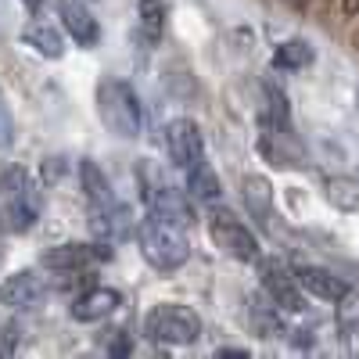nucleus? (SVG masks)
Segmentation results:
<instances>
[{
  "mask_svg": "<svg viewBox=\"0 0 359 359\" xmlns=\"http://www.w3.org/2000/svg\"><path fill=\"white\" fill-rule=\"evenodd\" d=\"M97 118L101 126L123 140H133L144 126V111H140V97L126 79L104 76L97 83Z\"/></svg>",
  "mask_w": 359,
  "mask_h": 359,
  "instance_id": "obj_1",
  "label": "nucleus"
},
{
  "mask_svg": "<svg viewBox=\"0 0 359 359\" xmlns=\"http://www.w3.org/2000/svg\"><path fill=\"white\" fill-rule=\"evenodd\" d=\"M137 241H140L144 259L151 262L155 269H162V273H172V269H180V266L191 259V241H187L184 226L165 223V219H158V216L140 219Z\"/></svg>",
  "mask_w": 359,
  "mask_h": 359,
  "instance_id": "obj_2",
  "label": "nucleus"
},
{
  "mask_svg": "<svg viewBox=\"0 0 359 359\" xmlns=\"http://www.w3.org/2000/svg\"><path fill=\"white\" fill-rule=\"evenodd\" d=\"M144 334L158 345H194L201 338V316L180 302H162L144 316Z\"/></svg>",
  "mask_w": 359,
  "mask_h": 359,
  "instance_id": "obj_3",
  "label": "nucleus"
},
{
  "mask_svg": "<svg viewBox=\"0 0 359 359\" xmlns=\"http://www.w3.org/2000/svg\"><path fill=\"white\" fill-rule=\"evenodd\" d=\"M208 237H212V245L237 259V262H259V241L255 233L237 219L233 212H226V208H216L212 216H208Z\"/></svg>",
  "mask_w": 359,
  "mask_h": 359,
  "instance_id": "obj_4",
  "label": "nucleus"
},
{
  "mask_svg": "<svg viewBox=\"0 0 359 359\" xmlns=\"http://www.w3.org/2000/svg\"><path fill=\"white\" fill-rule=\"evenodd\" d=\"M259 277L266 294L273 298V306L284 313H302L306 309V298H302V284L280 259H262L259 255Z\"/></svg>",
  "mask_w": 359,
  "mask_h": 359,
  "instance_id": "obj_5",
  "label": "nucleus"
},
{
  "mask_svg": "<svg viewBox=\"0 0 359 359\" xmlns=\"http://www.w3.org/2000/svg\"><path fill=\"white\" fill-rule=\"evenodd\" d=\"M162 144H165V155L172 158V165H180V169H191L205 158L201 130L194 118H172V123H165Z\"/></svg>",
  "mask_w": 359,
  "mask_h": 359,
  "instance_id": "obj_6",
  "label": "nucleus"
},
{
  "mask_svg": "<svg viewBox=\"0 0 359 359\" xmlns=\"http://www.w3.org/2000/svg\"><path fill=\"white\" fill-rule=\"evenodd\" d=\"M43 298H47V280L36 269H18L0 284V306L8 309H36Z\"/></svg>",
  "mask_w": 359,
  "mask_h": 359,
  "instance_id": "obj_7",
  "label": "nucleus"
},
{
  "mask_svg": "<svg viewBox=\"0 0 359 359\" xmlns=\"http://www.w3.org/2000/svg\"><path fill=\"white\" fill-rule=\"evenodd\" d=\"M111 259V248L101 241V245H57L50 252H43V266L47 269H57V273H79L86 266H97Z\"/></svg>",
  "mask_w": 359,
  "mask_h": 359,
  "instance_id": "obj_8",
  "label": "nucleus"
},
{
  "mask_svg": "<svg viewBox=\"0 0 359 359\" xmlns=\"http://www.w3.org/2000/svg\"><path fill=\"white\" fill-rule=\"evenodd\" d=\"M90 230H94L101 241L115 245V241H126V237H133L137 223H133V212H130L123 201H108V205L90 208Z\"/></svg>",
  "mask_w": 359,
  "mask_h": 359,
  "instance_id": "obj_9",
  "label": "nucleus"
},
{
  "mask_svg": "<svg viewBox=\"0 0 359 359\" xmlns=\"http://www.w3.org/2000/svg\"><path fill=\"white\" fill-rule=\"evenodd\" d=\"M40 219V194L36 187L33 191H22V194H11L0 205V230L4 233H29Z\"/></svg>",
  "mask_w": 359,
  "mask_h": 359,
  "instance_id": "obj_10",
  "label": "nucleus"
},
{
  "mask_svg": "<svg viewBox=\"0 0 359 359\" xmlns=\"http://www.w3.org/2000/svg\"><path fill=\"white\" fill-rule=\"evenodd\" d=\"M118 306H123V294H118L115 287H90V291L76 294L69 313L79 323H97V320H108Z\"/></svg>",
  "mask_w": 359,
  "mask_h": 359,
  "instance_id": "obj_11",
  "label": "nucleus"
},
{
  "mask_svg": "<svg viewBox=\"0 0 359 359\" xmlns=\"http://www.w3.org/2000/svg\"><path fill=\"white\" fill-rule=\"evenodd\" d=\"M147 205H151V216H158L165 223H176V226H191L194 223V208H191L187 194L176 191V187L147 191Z\"/></svg>",
  "mask_w": 359,
  "mask_h": 359,
  "instance_id": "obj_12",
  "label": "nucleus"
},
{
  "mask_svg": "<svg viewBox=\"0 0 359 359\" xmlns=\"http://www.w3.org/2000/svg\"><path fill=\"white\" fill-rule=\"evenodd\" d=\"M294 277L302 284V291H309L313 298H323V302H341L352 291L338 273H331V269H323V266H298Z\"/></svg>",
  "mask_w": 359,
  "mask_h": 359,
  "instance_id": "obj_13",
  "label": "nucleus"
},
{
  "mask_svg": "<svg viewBox=\"0 0 359 359\" xmlns=\"http://www.w3.org/2000/svg\"><path fill=\"white\" fill-rule=\"evenodd\" d=\"M57 11H62V22L69 29V36L79 43V47H94L101 40V29H97V18L90 15L83 4H76V0H62L57 4Z\"/></svg>",
  "mask_w": 359,
  "mask_h": 359,
  "instance_id": "obj_14",
  "label": "nucleus"
},
{
  "mask_svg": "<svg viewBox=\"0 0 359 359\" xmlns=\"http://www.w3.org/2000/svg\"><path fill=\"white\" fill-rule=\"evenodd\" d=\"M79 187H83V194H86L90 208H97V205H108V201H115V194H111V184H108V176L97 169V162H94V158H83V162H79Z\"/></svg>",
  "mask_w": 359,
  "mask_h": 359,
  "instance_id": "obj_15",
  "label": "nucleus"
},
{
  "mask_svg": "<svg viewBox=\"0 0 359 359\" xmlns=\"http://www.w3.org/2000/svg\"><path fill=\"white\" fill-rule=\"evenodd\" d=\"M245 205L248 212L259 219V223H269V212H273V187H269L266 176H245Z\"/></svg>",
  "mask_w": 359,
  "mask_h": 359,
  "instance_id": "obj_16",
  "label": "nucleus"
},
{
  "mask_svg": "<svg viewBox=\"0 0 359 359\" xmlns=\"http://www.w3.org/2000/svg\"><path fill=\"white\" fill-rule=\"evenodd\" d=\"M313 47L306 43V40H284L277 50H273V69H280V72H298V69H306V65H313Z\"/></svg>",
  "mask_w": 359,
  "mask_h": 359,
  "instance_id": "obj_17",
  "label": "nucleus"
},
{
  "mask_svg": "<svg viewBox=\"0 0 359 359\" xmlns=\"http://www.w3.org/2000/svg\"><path fill=\"white\" fill-rule=\"evenodd\" d=\"M22 40H25L29 47H36L43 57H54V62L65 54V40H62V33H57L54 25H29Z\"/></svg>",
  "mask_w": 359,
  "mask_h": 359,
  "instance_id": "obj_18",
  "label": "nucleus"
},
{
  "mask_svg": "<svg viewBox=\"0 0 359 359\" xmlns=\"http://www.w3.org/2000/svg\"><path fill=\"white\" fill-rule=\"evenodd\" d=\"M187 194L198 198V201H216L219 198V180H216L212 169L205 165V158L187 169Z\"/></svg>",
  "mask_w": 359,
  "mask_h": 359,
  "instance_id": "obj_19",
  "label": "nucleus"
},
{
  "mask_svg": "<svg viewBox=\"0 0 359 359\" xmlns=\"http://www.w3.org/2000/svg\"><path fill=\"white\" fill-rule=\"evenodd\" d=\"M140 11V33L147 43H158L165 33V0H140L137 4Z\"/></svg>",
  "mask_w": 359,
  "mask_h": 359,
  "instance_id": "obj_20",
  "label": "nucleus"
},
{
  "mask_svg": "<svg viewBox=\"0 0 359 359\" xmlns=\"http://www.w3.org/2000/svg\"><path fill=\"white\" fill-rule=\"evenodd\" d=\"M327 201L334 208H341V212H355L359 208V180H352V176L327 180Z\"/></svg>",
  "mask_w": 359,
  "mask_h": 359,
  "instance_id": "obj_21",
  "label": "nucleus"
},
{
  "mask_svg": "<svg viewBox=\"0 0 359 359\" xmlns=\"http://www.w3.org/2000/svg\"><path fill=\"white\" fill-rule=\"evenodd\" d=\"M248 320H252V327H255L259 338L280 334V309H277V306H266L262 298H252V302H248Z\"/></svg>",
  "mask_w": 359,
  "mask_h": 359,
  "instance_id": "obj_22",
  "label": "nucleus"
},
{
  "mask_svg": "<svg viewBox=\"0 0 359 359\" xmlns=\"http://www.w3.org/2000/svg\"><path fill=\"white\" fill-rule=\"evenodd\" d=\"M22 191H33V180L22 165H8L0 172V198H11V194H22Z\"/></svg>",
  "mask_w": 359,
  "mask_h": 359,
  "instance_id": "obj_23",
  "label": "nucleus"
},
{
  "mask_svg": "<svg viewBox=\"0 0 359 359\" xmlns=\"http://www.w3.org/2000/svg\"><path fill=\"white\" fill-rule=\"evenodd\" d=\"M15 144V115L8 108V97L0 90V147H11Z\"/></svg>",
  "mask_w": 359,
  "mask_h": 359,
  "instance_id": "obj_24",
  "label": "nucleus"
},
{
  "mask_svg": "<svg viewBox=\"0 0 359 359\" xmlns=\"http://www.w3.org/2000/svg\"><path fill=\"white\" fill-rule=\"evenodd\" d=\"M338 320H341V327H352V323H359V294H345L341 298V306H338Z\"/></svg>",
  "mask_w": 359,
  "mask_h": 359,
  "instance_id": "obj_25",
  "label": "nucleus"
},
{
  "mask_svg": "<svg viewBox=\"0 0 359 359\" xmlns=\"http://www.w3.org/2000/svg\"><path fill=\"white\" fill-rule=\"evenodd\" d=\"M18 338H22V331H18L15 323H4V327H0V359L15 355V348H18Z\"/></svg>",
  "mask_w": 359,
  "mask_h": 359,
  "instance_id": "obj_26",
  "label": "nucleus"
},
{
  "mask_svg": "<svg viewBox=\"0 0 359 359\" xmlns=\"http://www.w3.org/2000/svg\"><path fill=\"white\" fill-rule=\"evenodd\" d=\"M108 352H111V355H130V338H126V331H111Z\"/></svg>",
  "mask_w": 359,
  "mask_h": 359,
  "instance_id": "obj_27",
  "label": "nucleus"
},
{
  "mask_svg": "<svg viewBox=\"0 0 359 359\" xmlns=\"http://www.w3.org/2000/svg\"><path fill=\"white\" fill-rule=\"evenodd\" d=\"M341 11H345L348 18H355V15H359V0H341Z\"/></svg>",
  "mask_w": 359,
  "mask_h": 359,
  "instance_id": "obj_28",
  "label": "nucleus"
},
{
  "mask_svg": "<svg viewBox=\"0 0 359 359\" xmlns=\"http://www.w3.org/2000/svg\"><path fill=\"white\" fill-rule=\"evenodd\" d=\"M216 355H219V359H223V355H233V359H248V352H245V348H219Z\"/></svg>",
  "mask_w": 359,
  "mask_h": 359,
  "instance_id": "obj_29",
  "label": "nucleus"
},
{
  "mask_svg": "<svg viewBox=\"0 0 359 359\" xmlns=\"http://www.w3.org/2000/svg\"><path fill=\"white\" fill-rule=\"evenodd\" d=\"M22 4H25V11H29V15H36V11H40V4H43V0H22Z\"/></svg>",
  "mask_w": 359,
  "mask_h": 359,
  "instance_id": "obj_30",
  "label": "nucleus"
},
{
  "mask_svg": "<svg viewBox=\"0 0 359 359\" xmlns=\"http://www.w3.org/2000/svg\"><path fill=\"white\" fill-rule=\"evenodd\" d=\"M287 4H291V8H298V11H302V8H309V0H287Z\"/></svg>",
  "mask_w": 359,
  "mask_h": 359,
  "instance_id": "obj_31",
  "label": "nucleus"
},
{
  "mask_svg": "<svg viewBox=\"0 0 359 359\" xmlns=\"http://www.w3.org/2000/svg\"><path fill=\"white\" fill-rule=\"evenodd\" d=\"M0 262H4V248H0Z\"/></svg>",
  "mask_w": 359,
  "mask_h": 359,
  "instance_id": "obj_32",
  "label": "nucleus"
}]
</instances>
